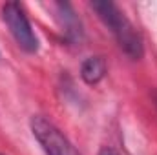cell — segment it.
I'll use <instances>...</instances> for the list:
<instances>
[{"mask_svg":"<svg viewBox=\"0 0 157 155\" xmlns=\"http://www.w3.org/2000/svg\"><path fill=\"white\" fill-rule=\"evenodd\" d=\"M90 7L95 11L104 28L113 35L122 53L132 60H141L144 55V42L139 31L135 29V26L124 15V11H121L117 4L112 0H93L90 2Z\"/></svg>","mask_w":157,"mask_h":155,"instance_id":"cell-1","label":"cell"},{"mask_svg":"<svg viewBox=\"0 0 157 155\" xmlns=\"http://www.w3.org/2000/svg\"><path fill=\"white\" fill-rule=\"evenodd\" d=\"M2 20L6 22L11 37L17 46L26 53L39 51V37L33 31V26L18 2H6L2 6Z\"/></svg>","mask_w":157,"mask_h":155,"instance_id":"cell-2","label":"cell"},{"mask_svg":"<svg viewBox=\"0 0 157 155\" xmlns=\"http://www.w3.org/2000/svg\"><path fill=\"white\" fill-rule=\"evenodd\" d=\"M29 128L46 155H78L68 137L46 117L33 115L29 120Z\"/></svg>","mask_w":157,"mask_h":155,"instance_id":"cell-3","label":"cell"},{"mask_svg":"<svg viewBox=\"0 0 157 155\" xmlns=\"http://www.w3.org/2000/svg\"><path fill=\"white\" fill-rule=\"evenodd\" d=\"M53 9L64 39L75 46L80 44L84 40V26H82V20L78 18L75 7L70 2H55Z\"/></svg>","mask_w":157,"mask_h":155,"instance_id":"cell-4","label":"cell"},{"mask_svg":"<svg viewBox=\"0 0 157 155\" xmlns=\"http://www.w3.org/2000/svg\"><path fill=\"white\" fill-rule=\"evenodd\" d=\"M106 70H108V66L102 57H88L80 64V78L88 86H95L104 78Z\"/></svg>","mask_w":157,"mask_h":155,"instance_id":"cell-5","label":"cell"},{"mask_svg":"<svg viewBox=\"0 0 157 155\" xmlns=\"http://www.w3.org/2000/svg\"><path fill=\"white\" fill-rule=\"evenodd\" d=\"M97 155H119L113 148H110V146H102L101 150H99V153Z\"/></svg>","mask_w":157,"mask_h":155,"instance_id":"cell-6","label":"cell"},{"mask_svg":"<svg viewBox=\"0 0 157 155\" xmlns=\"http://www.w3.org/2000/svg\"><path fill=\"white\" fill-rule=\"evenodd\" d=\"M155 104H157V95H155Z\"/></svg>","mask_w":157,"mask_h":155,"instance_id":"cell-7","label":"cell"}]
</instances>
